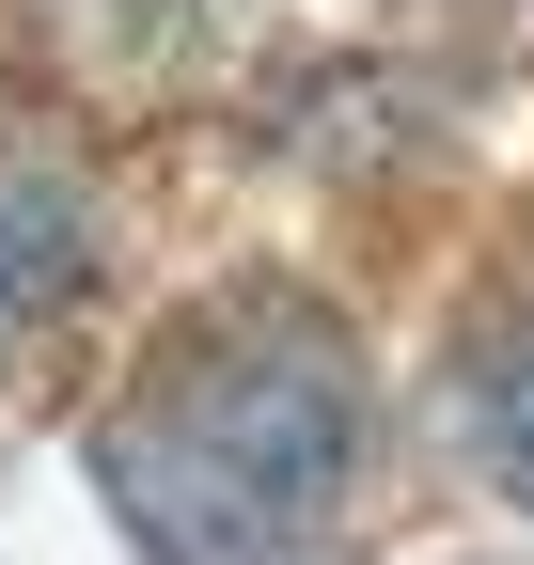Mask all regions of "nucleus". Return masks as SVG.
Wrapping results in <instances>:
<instances>
[{
	"instance_id": "f257e3e1",
	"label": "nucleus",
	"mask_w": 534,
	"mask_h": 565,
	"mask_svg": "<svg viewBox=\"0 0 534 565\" xmlns=\"http://www.w3.org/2000/svg\"><path fill=\"white\" fill-rule=\"evenodd\" d=\"M362 440L377 408H362L346 315L252 282V299L158 330V362L95 424V487L142 565H330L362 503Z\"/></svg>"
},
{
	"instance_id": "f03ea898",
	"label": "nucleus",
	"mask_w": 534,
	"mask_h": 565,
	"mask_svg": "<svg viewBox=\"0 0 534 565\" xmlns=\"http://www.w3.org/2000/svg\"><path fill=\"white\" fill-rule=\"evenodd\" d=\"M79 267H95V221H79V189L0 158V345H32L63 299H79Z\"/></svg>"
},
{
	"instance_id": "7ed1b4c3",
	"label": "nucleus",
	"mask_w": 534,
	"mask_h": 565,
	"mask_svg": "<svg viewBox=\"0 0 534 565\" xmlns=\"http://www.w3.org/2000/svg\"><path fill=\"white\" fill-rule=\"evenodd\" d=\"M456 440L488 456V487L534 519V299L519 315H488L472 345H456Z\"/></svg>"
}]
</instances>
